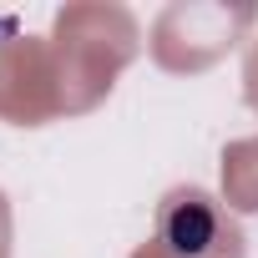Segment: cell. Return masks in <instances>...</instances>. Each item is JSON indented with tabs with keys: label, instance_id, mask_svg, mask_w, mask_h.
<instances>
[{
	"label": "cell",
	"instance_id": "cell-1",
	"mask_svg": "<svg viewBox=\"0 0 258 258\" xmlns=\"http://www.w3.org/2000/svg\"><path fill=\"white\" fill-rule=\"evenodd\" d=\"M157 238H162V248L172 258H233V233H223V218L198 192L167 198Z\"/></svg>",
	"mask_w": 258,
	"mask_h": 258
}]
</instances>
